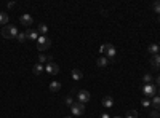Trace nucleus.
Wrapping results in <instances>:
<instances>
[{"instance_id": "obj_4", "label": "nucleus", "mask_w": 160, "mask_h": 118, "mask_svg": "<svg viewBox=\"0 0 160 118\" xmlns=\"http://www.w3.org/2000/svg\"><path fill=\"white\" fill-rule=\"evenodd\" d=\"M142 94H144V96H148V97H154V96H157V86H155V83L144 85V86H142Z\"/></svg>"}, {"instance_id": "obj_21", "label": "nucleus", "mask_w": 160, "mask_h": 118, "mask_svg": "<svg viewBox=\"0 0 160 118\" xmlns=\"http://www.w3.org/2000/svg\"><path fill=\"white\" fill-rule=\"evenodd\" d=\"M152 80H154V77H152L151 73H146V75L142 77V82H144V85H149V83H152Z\"/></svg>"}, {"instance_id": "obj_23", "label": "nucleus", "mask_w": 160, "mask_h": 118, "mask_svg": "<svg viewBox=\"0 0 160 118\" xmlns=\"http://www.w3.org/2000/svg\"><path fill=\"white\" fill-rule=\"evenodd\" d=\"M16 38H18V42H21V43H24L26 40H28V37H26V32H19Z\"/></svg>"}, {"instance_id": "obj_32", "label": "nucleus", "mask_w": 160, "mask_h": 118, "mask_svg": "<svg viewBox=\"0 0 160 118\" xmlns=\"http://www.w3.org/2000/svg\"><path fill=\"white\" fill-rule=\"evenodd\" d=\"M157 91H158V96H160V88H157Z\"/></svg>"}, {"instance_id": "obj_3", "label": "nucleus", "mask_w": 160, "mask_h": 118, "mask_svg": "<svg viewBox=\"0 0 160 118\" xmlns=\"http://www.w3.org/2000/svg\"><path fill=\"white\" fill-rule=\"evenodd\" d=\"M18 29H16V26H5V27L2 29V35L3 38H16L18 37Z\"/></svg>"}, {"instance_id": "obj_11", "label": "nucleus", "mask_w": 160, "mask_h": 118, "mask_svg": "<svg viewBox=\"0 0 160 118\" xmlns=\"http://www.w3.org/2000/svg\"><path fill=\"white\" fill-rule=\"evenodd\" d=\"M101 104H102V106H104L106 109H111V107L114 106V99H112L111 96H106V97L102 99V102H101Z\"/></svg>"}, {"instance_id": "obj_17", "label": "nucleus", "mask_w": 160, "mask_h": 118, "mask_svg": "<svg viewBox=\"0 0 160 118\" xmlns=\"http://www.w3.org/2000/svg\"><path fill=\"white\" fill-rule=\"evenodd\" d=\"M53 59H51V56H47V54H43V53H40L38 54V62L40 64H45V62H51Z\"/></svg>"}, {"instance_id": "obj_2", "label": "nucleus", "mask_w": 160, "mask_h": 118, "mask_svg": "<svg viewBox=\"0 0 160 118\" xmlns=\"http://www.w3.org/2000/svg\"><path fill=\"white\" fill-rule=\"evenodd\" d=\"M50 45H51V40L47 35H40L37 38V50L38 51H47L50 48Z\"/></svg>"}, {"instance_id": "obj_29", "label": "nucleus", "mask_w": 160, "mask_h": 118, "mask_svg": "<svg viewBox=\"0 0 160 118\" xmlns=\"http://www.w3.org/2000/svg\"><path fill=\"white\" fill-rule=\"evenodd\" d=\"M101 118H111V115H109V113H102Z\"/></svg>"}, {"instance_id": "obj_25", "label": "nucleus", "mask_w": 160, "mask_h": 118, "mask_svg": "<svg viewBox=\"0 0 160 118\" xmlns=\"http://www.w3.org/2000/svg\"><path fill=\"white\" fill-rule=\"evenodd\" d=\"M141 106H142V107H151V101H149L148 97H144V99L141 101Z\"/></svg>"}, {"instance_id": "obj_24", "label": "nucleus", "mask_w": 160, "mask_h": 118, "mask_svg": "<svg viewBox=\"0 0 160 118\" xmlns=\"http://www.w3.org/2000/svg\"><path fill=\"white\" fill-rule=\"evenodd\" d=\"M152 8H154V11L157 13V15H160V2H158V0L152 3Z\"/></svg>"}, {"instance_id": "obj_20", "label": "nucleus", "mask_w": 160, "mask_h": 118, "mask_svg": "<svg viewBox=\"0 0 160 118\" xmlns=\"http://www.w3.org/2000/svg\"><path fill=\"white\" fill-rule=\"evenodd\" d=\"M38 34H42V35H47V32H48V26L47 24H38Z\"/></svg>"}, {"instance_id": "obj_16", "label": "nucleus", "mask_w": 160, "mask_h": 118, "mask_svg": "<svg viewBox=\"0 0 160 118\" xmlns=\"http://www.w3.org/2000/svg\"><path fill=\"white\" fill-rule=\"evenodd\" d=\"M151 106H152L155 110H160V96H154V97H152Z\"/></svg>"}, {"instance_id": "obj_34", "label": "nucleus", "mask_w": 160, "mask_h": 118, "mask_svg": "<svg viewBox=\"0 0 160 118\" xmlns=\"http://www.w3.org/2000/svg\"><path fill=\"white\" fill-rule=\"evenodd\" d=\"M158 21H160V15H158Z\"/></svg>"}, {"instance_id": "obj_27", "label": "nucleus", "mask_w": 160, "mask_h": 118, "mask_svg": "<svg viewBox=\"0 0 160 118\" xmlns=\"http://www.w3.org/2000/svg\"><path fill=\"white\" fill-rule=\"evenodd\" d=\"M74 101H72V96H66V106H72Z\"/></svg>"}, {"instance_id": "obj_19", "label": "nucleus", "mask_w": 160, "mask_h": 118, "mask_svg": "<svg viewBox=\"0 0 160 118\" xmlns=\"http://www.w3.org/2000/svg\"><path fill=\"white\" fill-rule=\"evenodd\" d=\"M7 22H8V15L0 11V26H7Z\"/></svg>"}, {"instance_id": "obj_18", "label": "nucleus", "mask_w": 160, "mask_h": 118, "mask_svg": "<svg viewBox=\"0 0 160 118\" xmlns=\"http://www.w3.org/2000/svg\"><path fill=\"white\" fill-rule=\"evenodd\" d=\"M61 89V83L59 82H51L50 83V91H53V93H56V91Z\"/></svg>"}, {"instance_id": "obj_31", "label": "nucleus", "mask_w": 160, "mask_h": 118, "mask_svg": "<svg viewBox=\"0 0 160 118\" xmlns=\"http://www.w3.org/2000/svg\"><path fill=\"white\" fill-rule=\"evenodd\" d=\"M112 118H122V116H118V115H115V116H112Z\"/></svg>"}, {"instance_id": "obj_1", "label": "nucleus", "mask_w": 160, "mask_h": 118, "mask_svg": "<svg viewBox=\"0 0 160 118\" xmlns=\"http://www.w3.org/2000/svg\"><path fill=\"white\" fill-rule=\"evenodd\" d=\"M101 53H104V54H106V58H108L109 61H115L117 50H115V46H114V45H111V43L102 45V46H101Z\"/></svg>"}, {"instance_id": "obj_7", "label": "nucleus", "mask_w": 160, "mask_h": 118, "mask_svg": "<svg viewBox=\"0 0 160 118\" xmlns=\"http://www.w3.org/2000/svg\"><path fill=\"white\" fill-rule=\"evenodd\" d=\"M90 97H91V94L88 93L87 89H80L78 93H77V99H78V102H80V104H83V106L90 101Z\"/></svg>"}, {"instance_id": "obj_33", "label": "nucleus", "mask_w": 160, "mask_h": 118, "mask_svg": "<svg viewBox=\"0 0 160 118\" xmlns=\"http://www.w3.org/2000/svg\"><path fill=\"white\" fill-rule=\"evenodd\" d=\"M64 118H72V116H64Z\"/></svg>"}, {"instance_id": "obj_15", "label": "nucleus", "mask_w": 160, "mask_h": 118, "mask_svg": "<svg viewBox=\"0 0 160 118\" xmlns=\"http://www.w3.org/2000/svg\"><path fill=\"white\" fill-rule=\"evenodd\" d=\"M71 77H72L74 80L77 82V80H82L83 73H82V70H78V69H74V70H72V73H71Z\"/></svg>"}, {"instance_id": "obj_13", "label": "nucleus", "mask_w": 160, "mask_h": 118, "mask_svg": "<svg viewBox=\"0 0 160 118\" xmlns=\"http://www.w3.org/2000/svg\"><path fill=\"white\" fill-rule=\"evenodd\" d=\"M43 70H45V67H43V64H40V62H38V64H35L34 67H32V72H34V75H40V73H42Z\"/></svg>"}, {"instance_id": "obj_6", "label": "nucleus", "mask_w": 160, "mask_h": 118, "mask_svg": "<svg viewBox=\"0 0 160 118\" xmlns=\"http://www.w3.org/2000/svg\"><path fill=\"white\" fill-rule=\"evenodd\" d=\"M45 72L47 73H50V75H56L58 72H59V65L56 64V62H47L45 64Z\"/></svg>"}, {"instance_id": "obj_26", "label": "nucleus", "mask_w": 160, "mask_h": 118, "mask_svg": "<svg viewBox=\"0 0 160 118\" xmlns=\"http://www.w3.org/2000/svg\"><path fill=\"white\" fill-rule=\"evenodd\" d=\"M149 116H151V118H158V116H160V113H158V110H155V109H154V110H151Z\"/></svg>"}, {"instance_id": "obj_30", "label": "nucleus", "mask_w": 160, "mask_h": 118, "mask_svg": "<svg viewBox=\"0 0 160 118\" xmlns=\"http://www.w3.org/2000/svg\"><path fill=\"white\" fill-rule=\"evenodd\" d=\"M15 5H16L15 2H10V3H8V8H13V7H15Z\"/></svg>"}, {"instance_id": "obj_8", "label": "nucleus", "mask_w": 160, "mask_h": 118, "mask_svg": "<svg viewBox=\"0 0 160 118\" xmlns=\"http://www.w3.org/2000/svg\"><path fill=\"white\" fill-rule=\"evenodd\" d=\"M19 22H21L22 26H26L28 29H31L34 19H32V16L29 15V13H24V15H21V18H19Z\"/></svg>"}, {"instance_id": "obj_5", "label": "nucleus", "mask_w": 160, "mask_h": 118, "mask_svg": "<svg viewBox=\"0 0 160 118\" xmlns=\"http://www.w3.org/2000/svg\"><path fill=\"white\" fill-rule=\"evenodd\" d=\"M71 112H72V115H75V116H82V115L85 113V106L77 101V102H74L72 106H71Z\"/></svg>"}, {"instance_id": "obj_22", "label": "nucleus", "mask_w": 160, "mask_h": 118, "mask_svg": "<svg viewBox=\"0 0 160 118\" xmlns=\"http://www.w3.org/2000/svg\"><path fill=\"white\" fill-rule=\"evenodd\" d=\"M125 118H138V112L136 110H128L125 113Z\"/></svg>"}, {"instance_id": "obj_12", "label": "nucleus", "mask_w": 160, "mask_h": 118, "mask_svg": "<svg viewBox=\"0 0 160 118\" xmlns=\"http://www.w3.org/2000/svg\"><path fill=\"white\" fill-rule=\"evenodd\" d=\"M151 65H152L154 69H158L160 67V53L151 58Z\"/></svg>"}, {"instance_id": "obj_9", "label": "nucleus", "mask_w": 160, "mask_h": 118, "mask_svg": "<svg viewBox=\"0 0 160 118\" xmlns=\"http://www.w3.org/2000/svg\"><path fill=\"white\" fill-rule=\"evenodd\" d=\"M26 37H28L29 40H37L40 35H38V31H35V29H28V31H26Z\"/></svg>"}, {"instance_id": "obj_10", "label": "nucleus", "mask_w": 160, "mask_h": 118, "mask_svg": "<svg viewBox=\"0 0 160 118\" xmlns=\"http://www.w3.org/2000/svg\"><path fill=\"white\" fill-rule=\"evenodd\" d=\"M148 51L152 54V56H155V54H158L160 53V45H157V43H151L149 45V48H148Z\"/></svg>"}, {"instance_id": "obj_14", "label": "nucleus", "mask_w": 160, "mask_h": 118, "mask_svg": "<svg viewBox=\"0 0 160 118\" xmlns=\"http://www.w3.org/2000/svg\"><path fill=\"white\" fill-rule=\"evenodd\" d=\"M109 59L108 58H106V56H101L98 61H96V64H98V67H106V65H109Z\"/></svg>"}, {"instance_id": "obj_28", "label": "nucleus", "mask_w": 160, "mask_h": 118, "mask_svg": "<svg viewBox=\"0 0 160 118\" xmlns=\"http://www.w3.org/2000/svg\"><path fill=\"white\" fill-rule=\"evenodd\" d=\"M155 86H157V88H160V75H158V77H155Z\"/></svg>"}]
</instances>
